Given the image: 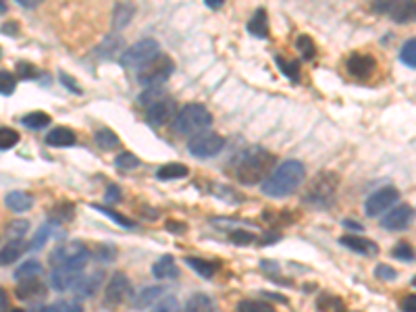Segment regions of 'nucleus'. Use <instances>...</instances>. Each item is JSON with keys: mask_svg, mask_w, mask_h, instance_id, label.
<instances>
[{"mask_svg": "<svg viewBox=\"0 0 416 312\" xmlns=\"http://www.w3.org/2000/svg\"><path fill=\"white\" fill-rule=\"evenodd\" d=\"M23 250H25V244H23V242H6V244L2 246V256H0L2 265H4V267L13 265V263L23 254Z\"/></svg>", "mask_w": 416, "mask_h": 312, "instance_id": "31", "label": "nucleus"}, {"mask_svg": "<svg viewBox=\"0 0 416 312\" xmlns=\"http://www.w3.org/2000/svg\"><path fill=\"white\" fill-rule=\"evenodd\" d=\"M275 63H277L281 73H283L287 80L300 82V65H298L296 61H289V58H285V56H281V54H275Z\"/></svg>", "mask_w": 416, "mask_h": 312, "instance_id": "33", "label": "nucleus"}, {"mask_svg": "<svg viewBox=\"0 0 416 312\" xmlns=\"http://www.w3.org/2000/svg\"><path fill=\"white\" fill-rule=\"evenodd\" d=\"M11 312H25V311H21V308H15V311H11Z\"/></svg>", "mask_w": 416, "mask_h": 312, "instance_id": "60", "label": "nucleus"}, {"mask_svg": "<svg viewBox=\"0 0 416 312\" xmlns=\"http://www.w3.org/2000/svg\"><path fill=\"white\" fill-rule=\"evenodd\" d=\"M119 200H121V189H119V185L108 183V187H106V192H104V202H106V204H115V202H119Z\"/></svg>", "mask_w": 416, "mask_h": 312, "instance_id": "52", "label": "nucleus"}, {"mask_svg": "<svg viewBox=\"0 0 416 312\" xmlns=\"http://www.w3.org/2000/svg\"><path fill=\"white\" fill-rule=\"evenodd\" d=\"M48 289L46 285L38 279H32V281H21L15 289V296L21 300V302H40L46 298Z\"/></svg>", "mask_w": 416, "mask_h": 312, "instance_id": "16", "label": "nucleus"}, {"mask_svg": "<svg viewBox=\"0 0 416 312\" xmlns=\"http://www.w3.org/2000/svg\"><path fill=\"white\" fill-rule=\"evenodd\" d=\"M0 84H2V88H0L2 96H11L15 92V77L6 69L0 71Z\"/></svg>", "mask_w": 416, "mask_h": 312, "instance_id": "49", "label": "nucleus"}, {"mask_svg": "<svg viewBox=\"0 0 416 312\" xmlns=\"http://www.w3.org/2000/svg\"><path fill=\"white\" fill-rule=\"evenodd\" d=\"M167 229H169V231H184L185 227L184 225H177V223H167Z\"/></svg>", "mask_w": 416, "mask_h": 312, "instance_id": "58", "label": "nucleus"}, {"mask_svg": "<svg viewBox=\"0 0 416 312\" xmlns=\"http://www.w3.org/2000/svg\"><path fill=\"white\" fill-rule=\"evenodd\" d=\"M412 285H415V287H416V275H415V279H412Z\"/></svg>", "mask_w": 416, "mask_h": 312, "instance_id": "61", "label": "nucleus"}, {"mask_svg": "<svg viewBox=\"0 0 416 312\" xmlns=\"http://www.w3.org/2000/svg\"><path fill=\"white\" fill-rule=\"evenodd\" d=\"M235 312H275V308L265 300H241L237 302Z\"/></svg>", "mask_w": 416, "mask_h": 312, "instance_id": "36", "label": "nucleus"}, {"mask_svg": "<svg viewBox=\"0 0 416 312\" xmlns=\"http://www.w3.org/2000/svg\"><path fill=\"white\" fill-rule=\"evenodd\" d=\"M50 115L48 113H42V111H34L30 115H25L21 119V123L27 127V130H42V127H48L50 125Z\"/></svg>", "mask_w": 416, "mask_h": 312, "instance_id": "35", "label": "nucleus"}, {"mask_svg": "<svg viewBox=\"0 0 416 312\" xmlns=\"http://www.w3.org/2000/svg\"><path fill=\"white\" fill-rule=\"evenodd\" d=\"M185 265L191 267L200 277L204 279H210L217 270H219V263L215 261H206V258H196V256H187L185 258Z\"/></svg>", "mask_w": 416, "mask_h": 312, "instance_id": "25", "label": "nucleus"}, {"mask_svg": "<svg viewBox=\"0 0 416 312\" xmlns=\"http://www.w3.org/2000/svg\"><path fill=\"white\" fill-rule=\"evenodd\" d=\"M400 61H402L404 65H408L410 69H416V38L408 40L406 44L402 46V50H400Z\"/></svg>", "mask_w": 416, "mask_h": 312, "instance_id": "42", "label": "nucleus"}, {"mask_svg": "<svg viewBox=\"0 0 416 312\" xmlns=\"http://www.w3.org/2000/svg\"><path fill=\"white\" fill-rule=\"evenodd\" d=\"M92 208H94V211H98V213H102V215H106L108 219H113L115 223L121 225V227H134V221L125 219L123 215L115 213V211H113V208H108V206H98V204H94Z\"/></svg>", "mask_w": 416, "mask_h": 312, "instance_id": "46", "label": "nucleus"}, {"mask_svg": "<svg viewBox=\"0 0 416 312\" xmlns=\"http://www.w3.org/2000/svg\"><path fill=\"white\" fill-rule=\"evenodd\" d=\"M156 56H160V44L152 38H144L121 52V65L125 69H141Z\"/></svg>", "mask_w": 416, "mask_h": 312, "instance_id": "5", "label": "nucleus"}, {"mask_svg": "<svg viewBox=\"0 0 416 312\" xmlns=\"http://www.w3.org/2000/svg\"><path fill=\"white\" fill-rule=\"evenodd\" d=\"M4 202L13 213H27L36 200L30 192H11V194H6Z\"/></svg>", "mask_w": 416, "mask_h": 312, "instance_id": "22", "label": "nucleus"}, {"mask_svg": "<svg viewBox=\"0 0 416 312\" xmlns=\"http://www.w3.org/2000/svg\"><path fill=\"white\" fill-rule=\"evenodd\" d=\"M317 311L319 312H348L346 304L341 298L337 296H331V294H324L317 300Z\"/></svg>", "mask_w": 416, "mask_h": 312, "instance_id": "32", "label": "nucleus"}, {"mask_svg": "<svg viewBox=\"0 0 416 312\" xmlns=\"http://www.w3.org/2000/svg\"><path fill=\"white\" fill-rule=\"evenodd\" d=\"M165 292H167V287L165 285H150V287H144L139 294L134 296V308L136 311H144V308H148V306H152L154 302H160L163 300V296H165Z\"/></svg>", "mask_w": 416, "mask_h": 312, "instance_id": "18", "label": "nucleus"}, {"mask_svg": "<svg viewBox=\"0 0 416 312\" xmlns=\"http://www.w3.org/2000/svg\"><path fill=\"white\" fill-rule=\"evenodd\" d=\"M374 11L387 13L396 23H415L416 21V2H379L374 4Z\"/></svg>", "mask_w": 416, "mask_h": 312, "instance_id": "14", "label": "nucleus"}, {"mask_svg": "<svg viewBox=\"0 0 416 312\" xmlns=\"http://www.w3.org/2000/svg\"><path fill=\"white\" fill-rule=\"evenodd\" d=\"M182 312H215V302L206 294H194Z\"/></svg>", "mask_w": 416, "mask_h": 312, "instance_id": "26", "label": "nucleus"}, {"mask_svg": "<svg viewBox=\"0 0 416 312\" xmlns=\"http://www.w3.org/2000/svg\"><path fill=\"white\" fill-rule=\"evenodd\" d=\"M42 265L38 263V261H27V263H23L19 268H15V273H13V277L21 283V281H32V279H38L40 275H42Z\"/></svg>", "mask_w": 416, "mask_h": 312, "instance_id": "27", "label": "nucleus"}, {"mask_svg": "<svg viewBox=\"0 0 416 312\" xmlns=\"http://www.w3.org/2000/svg\"><path fill=\"white\" fill-rule=\"evenodd\" d=\"M132 300H134L132 281L127 279V275L115 273L108 279V285H106V292H104V306L106 308H117V306H121L125 302H132Z\"/></svg>", "mask_w": 416, "mask_h": 312, "instance_id": "8", "label": "nucleus"}, {"mask_svg": "<svg viewBox=\"0 0 416 312\" xmlns=\"http://www.w3.org/2000/svg\"><path fill=\"white\" fill-rule=\"evenodd\" d=\"M402 311L404 312H416V294H410L402 300Z\"/></svg>", "mask_w": 416, "mask_h": 312, "instance_id": "55", "label": "nucleus"}, {"mask_svg": "<svg viewBox=\"0 0 416 312\" xmlns=\"http://www.w3.org/2000/svg\"><path fill=\"white\" fill-rule=\"evenodd\" d=\"M391 256H393V258H398V261H404V263H408V261H415L416 252L410 244H406V242H400V244H398V246L391 250Z\"/></svg>", "mask_w": 416, "mask_h": 312, "instance_id": "44", "label": "nucleus"}, {"mask_svg": "<svg viewBox=\"0 0 416 312\" xmlns=\"http://www.w3.org/2000/svg\"><path fill=\"white\" fill-rule=\"evenodd\" d=\"M213 123V115L210 111L204 106V104H185L184 108L177 113L175 121H173V127L175 132L182 135H198L204 134L206 127H210Z\"/></svg>", "mask_w": 416, "mask_h": 312, "instance_id": "4", "label": "nucleus"}, {"mask_svg": "<svg viewBox=\"0 0 416 312\" xmlns=\"http://www.w3.org/2000/svg\"><path fill=\"white\" fill-rule=\"evenodd\" d=\"M94 256L96 258H100V261H115V256H117V248L115 246H108V244H102V246H98L96 248V252H94Z\"/></svg>", "mask_w": 416, "mask_h": 312, "instance_id": "51", "label": "nucleus"}, {"mask_svg": "<svg viewBox=\"0 0 416 312\" xmlns=\"http://www.w3.org/2000/svg\"><path fill=\"white\" fill-rule=\"evenodd\" d=\"M63 235V231H61V223H56V221H52V219H48L46 223L42 225L38 231H36V235L32 237V242H30V250H42L44 246H46L48 239H52V237H61Z\"/></svg>", "mask_w": 416, "mask_h": 312, "instance_id": "19", "label": "nucleus"}, {"mask_svg": "<svg viewBox=\"0 0 416 312\" xmlns=\"http://www.w3.org/2000/svg\"><path fill=\"white\" fill-rule=\"evenodd\" d=\"M102 281H104V270L98 268V270H94L92 275H84V277L75 283L73 294H75L77 298H92L94 294L100 289Z\"/></svg>", "mask_w": 416, "mask_h": 312, "instance_id": "17", "label": "nucleus"}, {"mask_svg": "<svg viewBox=\"0 0 416 312\" xmlns=\"http://www.w3.org/2000/svg\"><path fill=\"white\" fill-rule=\"evenodd\" d=\"M296 48H298V52H302V58H306V61H313V58L317 56V46L313 42V38L306 36V34L298 36Z\"/></svg>", "mask_w": 416, "mask_h": 312, "instance_id": "37", "label": "nucleus"}, {"mask_svg": "<svg viewBox=\"0 0 416 312\" xmlns=\"http://www.w3.org/2000/svg\"><path fill=\"white\" fill-rule=\"evenodd\" d=\"M90 261V254L69 263V265H63V267H56L52 273H50V285L52 289L56 292H67V289H73L75 283L84 277V270H86V265Z\"/></svg>", "mask_w": 416, "mask_h": 312, "instance_id": "7", "label": "nucleus"}, {"mask_svg": "<svg viewBox=\"0 0 416 312\" xmlns=\"http://www.w3.org/2000/svg\"><path fill=\"white\" fill-rule=\"evenodd\" d=\"M343 227H350V229H356V231H363V225L354 223V221H343Z\"/></svg>", "mask_w": 416, "mask_h": 312, "instance_id": "57", "label": "nucleus"}, {"mask_svg": "<svg viewBox=\"0 0 416 312\" xmlns=\"http://www.w3.org/2000/svg\"><path fill=\"white\" fill-rule=\"evenodd\" d=\"M206 6H210V8H221V6H223V0H206Z\"/></svg>", "mask_w": 416, "mask_h": 312, "instance_id": "56", "label": "nucleus"}, {"mask_svg": "<svg viewBox=\"0 0 416 312\" xmlns=\"http://www.w3.org/2000/svg\"><path fill=\"white\" fill-rule=\"evenodd\" d=\"M346 69L354 80L367 82L377 71V58L367 52H352L346 61Z\"/></svg>", "mask_w": 416, "mask_h": 312, "instance_id": "11", "label": "nucleus"}, {"mask_svg": "<svg viewBox=\"0 0 416 312\" xmlns=\"http://www.w3.org/2000/svg\"><path fill=\"white\" fill-rule=\"evenodd\" d=\"M248 32H250L252 36H256V38H263V40L269 38L271 30H269V17H267V11H265V8H258V11L254 13V17H252L250 23H248Z\"/></svg>", "mask_w": 416, "mask_h": 312, "instance_id": "24", "label": "nucleus"}, {"mask_svg": "<svg viewBox=\"0 0 416 312\" xmlns=\"http://www.w3.org/2000/svg\"><path fill=\"white\" fill-rule=\"evenodd\" d=\"M189 169L182 165V163H169V165H163L158 171H156V177L163 179V181H171V179H184L187 177Z\"/></svg>", "mask_w": 416, "mask_h": 312, "instance_id": "28", "label": "nucleus"}, {"mask_svg": "<svg viewBox=\"0 0 416 312\" xmlns=\"http://www.w3.org/2000/svg\"><path fill=\"white\" fill-rule=\"evenodd\" d=\"M0 296H2V312H6V292L2 289V292H0Z\"/></svg>", "mask_w": 416, "mask_h": 312, "instance_id": "59", "label": "nucleus"}, {"mask_svg": "<svg viewBox=\"0 0 416 312\" xmlns=\"http://www.w3.org/2000/svg\"><path fill=\"white\" fill-rule=\"evenodd\" d=\"M17 73H19L21 80H36V77H40V69L36 65L23 63V61L17 63Z\"/></svg>", "mask_w": 416, "mask_h": 312, "instance_id": "47", "label": "nucleus"}, {"mask_svg": "<svg viewBox=\"0 0 416 312\" xmlns=\"http://www.w3.org/2000/svg\"><path fill=\"white\" fill-rule=\"evenodd\" d=\"M169 94H167V89L163 88V86H156V88H146L141 94H139V106H144V108H150L152 104H156L158 100H163V98H167Z\"/></svg>", "mask_w": 416, "mask_h": 312, "instance_id": "34", "label": "nucleus"}, {"mask_svg": "<svg viewBox=\"0 0 416 312\" xmlns=\"http://www.w3.org/2000/svg\"><path fill=\"white\" fill-rule=\"evenodd\" d=\"M44 142L52 148H69L77 142V135L69 127H54L52 132H48Z\"/></svg>", "mask_w": 416, "mask_h": 312, "instance_id": "21", "label": "nucleus"}, {"mask_svg": "<svg viewBox=\"0 0 416 312\" xmlns=\"http://www.w3.org/2000/svg\"><path fill=\"white\" fill-rule=\"evenodd\" d=\"M229 239H232L233 244H237V246H248V244H252L254 239H256V235L254 233H250V231H232L229 233Z\"/></svg>", "mask_w": 416, "mask_h": 312, "instance_id": "48", "label": "nucleus"}, {"mask_svg": "<svg viewBox=\"0 0 416 312\" xmlns=\"http://www.w3.org/2000/svg\"><path fill=\"white\" fill-rule=\"evenodd\" d=\"M412 217H415L412 206L400 204V206H396V208L381 221V225H383L385 229H389V231H402V229H406L408 225L412 223Z\"/></svg>", "mask_w": 416, "mask_h": 312, "instance_id": "15", "label": "nucleus"}, {"mask_svg": "<svg viewBox=\"0 0 416 312\" xmlns=\"http://www.w3.org/2000/svg\"><path fill=\"white\" fill-rule=\"evenodd\" d=\"M177 113H179V111H177V102H175L171 96H167V98L158 100L156 104H152L150 108H146V117H148V121H150L152 125H158V127L167 125L171 119L175 121Z\"/></svg>", "mask_w": 416, "mask_h": 312, "instance_id": "13", "label": "nucleus"}, {"mask_svg": "<svg viewBox=\"0 0 416 312\" xmlns=\"http://www.w3.org/2000/svg\"><path fill=\"white\" fill-rule=\"evenodd\" d=\"M339 244L346 246V248H350L352 252L365 254V256H372V254L379 252V246L374 242L367 239V237H363V235H343L339 239Z\"/></svg>", "mask_w": 416, "mask_h": 312, "instance_id": "20", "label": "nucleus"}, {"mask_svg": "<svg viewBox=\"0 0 416 312\" xmlns=\"http://www.w3.org/2000/svg\"><path fill=\"white\" fill-rule=\"evenodd\" d=\"M225 148V137L215 132H204V134L194 135L187 144V150L196 158H213Z\"/></svg>", "mask_w": 416, "mask_h": 312, "instance_id": "9", "label": "nucleus"}, {"mask_svg": "<svg viewBox=\"0 0 416 312\" xmlns=\"http://www.w3.org/2000/svg\"><path fill=\"white\" fill-rule=\"evenodd\" d=\"M400 200V192L393 185H385L381 189H377L374 194H370L365 202V211L369 217H379L385 211H389L396 202Z\"/></svg>", "mask_w": 416, "mask_h": 312, "instance_id": "10", "label": "nucleus"}, {"mask_svg": "<svg viewBox=\"0 0 416 312\" xmlns=\"http://www.w3.org/2000/svg\"><path fill=\"white\" fill-rule=\"evenodd\" d=\"M115 165H117V169H121V171H134V169H138L139 167V158L136 154H132V152H121V154L115 158Z\"/></svg>", "mask_w": 416, "mask_h": 312, "instance_id": "41", "label": "nucleus"}, {"mask_svg": "<svg viewBox=\"0 0 416 312\" xmlns=\"http://www.w3.org/2000/svg\"><path fill=\"white\" fill-rule=\"evenodd\" d=\"M152 275H154L156 279H160V281H165V279H175V277L179 275L177 265H175V258H173L171 254L160 256V258L152 265Z\"/></svg>", "mask_w": 416, "mask_h": 312, "instance_id": "23", "label": "nucleus"}, {"mask_svg": "<svg viewBox=\"0 0 416 312\" xmlns=\"http://www.w3.org/2000/svg\"><path fill=\"white\" fill-rule=\"evenodd\" d=\"M337 187H339V177L333 171H321L319 175H315L313 181L306 187L304 194V202L315 206V208H327L333 204L335 196H337Z\"/></svg>", "mask_w": 416, "mask_h": 312, "instance_id": "3", "label": "nucleus"}, {"mask_svg": "<svg viewBox=\"0 0 416 312\" xmlns=\"http://www.w3.org/2000/svg\"><path fill=\"white\" fill-rule=\"evenodd\" d=\"M17 142H19V134L15 130H8V127H2L0 130V150L2 152H6L13 146H17Z\"/></svg>", "mask_w": 416, "mask_h": 312, "instance_id": "45", "label": "nucleus"}, {"mask_svg": "<svg viewBox=\"0 0 416 312\" xmlns=\"http://www.w3.org/2000/svg\"><path fill=\"white\" fill-rule=\"evenodd\" d=\"M134 13H136L134 4H127V2L117 4V6H115V13H113V25H115L117 30L125 27V25L130 23V19L134 17Z\"/></svg>", "mask_w": 416, "mask_h": 312, "instance_id": "30", "label": "nucleus"}, {"mask_svg": "<svg viewBox=\"0 0 416 312\" xmlns=\"http://www.w3.org/2000/svg\"><path fill=\"white\" fill-rule=\"evenodd\" d=\"M73 213H75L73 204L61 202V204L54 206V211H50V219L56 221V223H61V221H71V219H73Z\"/></svg>", "mask_w": 416, "mask_h": 312, "instance_id": "40", "label": "nucleus"}, {"mask_svg": "<svg viewBox=\"0 0 416 312\" xmlns=\"http://www.w3.org/2000/svg\"><path fill=\"white\" fill-rule=\"evenodd\" d=\"M27 229H30V223L25 219H15L4 227V235L8 242H23L27 235Z\"/></svg>", "mask_w": 416, "mask_h": 312, "instance_id": "29", "label": "nucleus"}, {"mask_svg": "<svg viewBox=\"0 0 416 312\" xmlns=\"http://www.w3.org/2000/svg\"><path fill=\"white\" fill-rule=\"evenodd\" d=\"M94 139H96V144L102 148V150H111V148H115V146H119V137L115 135L113 130H98L96 135H94Z\"/></svg>", "mask_w": 416, "mask_h": 312, "instance_id": "38", "label": "nucleus"}, {"mask_svg": "<svg viewBox=\"0 0 416 312\" xmlns=\"http://www.w3.org/2000/svg\"><path fill=\"white\" fill-rule=\"evenodd\" d=\"M175 71V65L169 56L160 54L156 56L152 63H148L146 67H141L138 73V82L139 86L144 88H156V86H163Z\"/></svg>", "mask_w": 416, "mask_h": 312, "instance_id": "6", "label": "nucleus"}, {"mask_svg": "<svg viewBox=\"0 0 416 312\" xmlns=\"http://www.w3.org/2000/svg\"><path fill=\"white\" fill-rule=\"evenodd\" d=\"M374 275H377L379 279H383V281H391V279L398 277V273L391 267H387V265H379V267L374 268Z\"/></svg>", "mask_w": 416, "mask_h": 312, "instance_id": "54", "label": "nucleus"}, {"mask_svg": "<svg viewBox=\"0 0 416 312\" xmlns=\"http://www.w3.org/2000/svg\"><path fill=\"white\" fill-rule=\"evenodd\" d=\"M150 312H179V302L177 298H163Z\"/></svg>", "mask_w": 416, "mask_h": 312, "instance_id": "50", "label": "nucleus"}, {"mask_svg": "<svg viewBox=\"0 0 416 312\" xmlns=\"http://www.w3.org/2000/svg\"><path fill=\"white\" fill-rule=\"evenodd\" d=\"M275 163L277 158L273 152L265 148H250L237 156L233 165V175L244 185H256L260 181L265 183L275 171Z\"/></svg>", "mask_w": 416, "mask_h": 312, "instance_id": "1", "label": "nucleus"}, {"mask_svg": "<svg viewBox=\"0 0 416 312\" xmlns=\"http://www.w3.org/2000/svg\"><path fill=\"white\" fill-rule=\"evenodd\" d=\"M58 80L63 82V86L69 89V92H75V94H82V88L77 86V82L69 75V73H65V71H61L58 73Z\"/></svg>", "mask_w": 416, "mask_h": 312, "instance_id": "53", "label": "nucleus"}, {"mask_svg": "<svg viewBox=\"0 0 416 312\" xmlns=\"http://www.w3.org/2000/svg\"><path fill=\"white\" fill-rule=\"evenodd\" d=\"M86 254H90V252H88V248L82 242H65V244H61L58 248H54L50 252V258L48 261H50L52 267L56 268L63 267V265H69V263L86 256Z\"/></svg>", "mask_w": 416, "mask_h": 312, "instance_id": "12", "label": "nucleus"}, {"mask_svg": "<svg viewBox=\"0 0 416 312\" xmlns=\"http://www.w3.org/2000/svg\"><path fill=\"white\" fill-rule=\"evenodd\" d=\"M121 50V38L119 36H108L102 44L98 46V50H96V54L98 56H102V58H111L115 52H119Z\"/></svg>", "mask_w": 416, "mask_h": 312, "instance_id": "39", "label": "nucleus"}, {"mask_svg": "<svg viewBox=\"0 0 416 312\" xmlns=\"http://www.w3.org/2000/svg\"><path fill=\"white\" fill-rule=\"evenodd\" d=\"M304 177H306V169L300 161H285L260 185V189L269 198H285L302 185Z\"/></svg>", "mask_w": 416, "mask_h": 312, "instance_id": "2", "label": "nucleus"}, {"mask_svg": "<svg viewBox=\"0 0 416 312\" xmlns=\"http://www.w3.org/2000/svg\"><path fill=\"white\" fill-rule=\"evenodd\" d=\"M34 312H84V308H82L80 302H56V304H52V306L36 308Z\"/></svg>", "mask_w": 416, "mask_h": 312, "instance_id": "43", "label": "nucleus"}]
</instances>
